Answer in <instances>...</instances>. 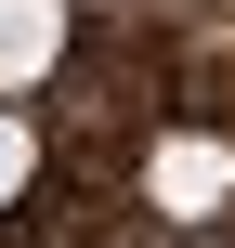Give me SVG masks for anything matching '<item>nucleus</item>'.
<instances>
[{"label": "nucleus", "instance_id": "obj_1", "mask_svg": "<svg viewBox=\"0 0 235 248\" xmlns=\"http://www.w3.org/2000/svg\"><path fill=\"white\" fill-rule=\"evenodd\" d=\"M144 196L196 222V209H222V196H235V157H222V144H196V131H183V144H157V170H144Z\"/></svg>", "mask_w": 235, "mask_h": 248}, {"label": "nucleus", "instance_id": "obj_3", "mask_svg": "<svg viewBox=\"0 0 235 248\" xmlns=\"http://www.w3.org/2000/svg\"><path fill=\"white\" fill-rule=\"evenodd\" d=\"M26 170H39V144H26V118H0V209L26 196Z\"/></svg>", "mask_w": 235, "mask_h": 248}, {"label": "nucleus", "instance_id": "obj_2", "mask_svg": "<svg viewBox=\"0 0 235 248\" xmlns=\"http://www.w3.org/2000/svg\"><path fill=\"white\" fill-rule=\"evenodd\" d=\"M65 52V0H0V92H26Z\"/></svg>", "mask_w": 235, "mask_h": 248}]
</instances>
